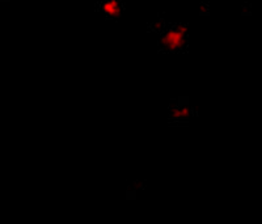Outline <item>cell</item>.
Returning <instances> with one entry per match:
<instances>
[{"label": "cell", "mask_w": 262, "mask_h": 224, "mask_svg": "<svg viewBox=\"0 0 262 224\" xmlns=\"http://www.w3.org/2000/svg\"><path fill=\"white\" fill-rule=\"evenodd\" d=\"M151 28L154 32H159V33H161V32L165 29V23H164L163 18H159V20L151 23Z\"/></svg>", "instance_id": "4"}, {"label": "cell", "mask_w": 262, "mask_h": 224, "mask_svg": "<svg viewBox=\"0 0 262 224\" xmlns=\"http://www.w3.org/2000/svg\"><path fill=\"white\" fill-rule=\"evenodd\" d=\"M193 116V109L185 99L174 100L168 108V120L173 125H184Z\"/></svg>", "instance_id": "2"}, {"label": "cell", "mask_w": 262, "mask_h": 224, "mask_svg": "<svg viewBox=\"0 0 262 224\" xmlns=\"http://www.w3.org/2000/svg\"><path fill=\"white\" fill-rule=\"evenodd\" d=\"M160 53H184L188 49V27L185 24H174L168 27L160 33L158 41Z\"/></svg>", "instance_id": "1"}, {"label": "cell", "mask_w": 262, "mask_h": 224, "mask_svg": "<svg viewBox=\"0 0 262 224\" xmlns=\"http://www.w3.org/2000/svg\"><path fill=\"white\" fill-rule=\"evenodd\" d=\"M98 11L106 18H119L123 13L122 0H101L98 3Z\"/></svg>", "instance_id": "3"}]
</instances>
